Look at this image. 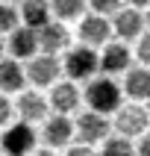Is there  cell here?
I'll list each match as a JSON object with an SVG mask.
<instances>
[{"label": "cell", "instance_id": "9a60e30c", "mask_svg": "<svg viewBox=\"0 0 150 156\" xmlns=\"http://www.w3.org/2000/svg\"><path fill=\"white\" fill-rule=\"evenodd\" d=\"M6 50L12 53V59H33L38 53V41H35V33L26 30V27H15L9 33V41H6Z\"/></svg>", "mask_w": 150, "mask_h": 156}, {"label": "cell", "instance_id": "277c9868", "mask_svg": "<svg viewBox=\"0 0 150 156\" xmlns=\"http://www.w3.org/2000/svg\"><path fill=\"white\" fill-rule=\"evenodd\" d=\"M59 65H62V71L68 74L71 83L94 80V74H97V53L79 44V47H71V50L65 53V59H62Z\"/></svg>", "mask_w": 150, "mask_h": 156}, {"label": "cell", "instance_id": "cb8c5ba5", "mask_svg": "<svg viewBox=\"0 0 150 156\" xmlns=\"http://www.w3.org/2000/svg\"><path fill=\"white\" fill-rule=\"evenodd\" d=\"M138 156H150V130L138 139Z\"/></svg>", "mask_w": 150, "mask_h": 156}, {"label": "cell", "instance_id": "7c38bea8", "mask_svg": "<svg viewBox=\"0 0 150 156\" xmlns=\"http://www.w3.org/2000/svg\"><path fill=\"white\" fill-rule=\"evenodd\" d=\"M109 27H112V33L121 38V44L135 41V38L144 33V15L135 12V9H118L112 15V21H109Z\"/></svg>", "mask_w": 150, "mask_h": 156}, {"label": "cell", "instance_id": "7a4b0ae2", "mask_svg": "<svg viewBox=\"0 0 150 156\" xmlns=\"http://www.w3.org/2000/svg\"><path fill=\"white\" fill-rule=\"evenodd\" d=\"M118 130L121 139H141L144 133L150 130V112L141 103H121L118 112H115V121H109Z\"/></svg>", "mask_w": 150, "mask_h": 156}, {"label": "cell", "instance_id": "4fadbf2b", "mask_svg": "<svg viewBox=\"0 0 150 156\" xmlns=\"http://www.w3.org/2000/svg\"><path fill=\"white\" fill-rule=\"evenodd\" d=\"M68 30H65V24H56V21H50V24H44L38 33H35V41H38V53H47V56H59V50H65L68 47Z\"/></svg>", "mask_w": 150, "mask_h": 156}, {"label": "cell", "instance_id": "6da1fadb", "mask_svg": "<svg viewBox=\"0 0 150 156\" xmlns=\"http://www.w3.org/2000/svg\"><path fill=\"white\" fill-rule=\"evenodd\" d=\"M82 97H85V103H88V112H97V115H103V118H109L112 112H118V106L124 103L121 86H118L112 77L88 80Z\"/></svg>", "mask_w": 150, "mask_h": 156}, {"label": "cell", "instance_id": "3957f363", "mask_svg": "<svg viewBox=\"0 0 150 156\" xmlns=\"http://www.w3.org/2000/svg\"><path fill=\"white\" fill-rule=\"evenodd\" d=\"M109 133H112V124H109V118H103V115L97 112H79V118L74 121V139L82 144V147H91V144H103L106 139H109Z\"/></svg>", "mask_w": 150, "mask_h": 156}, {"label": "cell", "instance_id": "f1b7e54d", "mask_svg": "<svg viewBox=\"0 0 150 156\" xmlns=\"http://www.w3.org/2000/svg\"><path fill=\"white\" fill-rule=\"evenodd\" d=\"M0 3H9V6H12V3H21V0H0Z\"/></svg>", "mask_w": 150, "mask_h": 156}, {"label": "cell", "instance_id": "7402d4cb", "mask_svg": "<svg viewBox=\"0 0 150 156\" xmlns=\"http://www.w3.org/2000/svg\"><path fill=\"white\" fill-rule=\"evenodd\" d=\"M135 56H138L141 68L150 71V33H141L138 35V44H135Z\"/></svg>", "mask_w": 150, "mask_h": 156}, {"label": "cell", "instance_id": "d6986e66", "mask_svg": "<svg viewBox=\"0 0 150 156\" xmlns=\"http://www.w3.org/2000/svg\"><path fill=\"white\" fill-rule=\"evenodd\" d=\"M100 156H135V144L121 136H109L100 147Z\"/></svg>", "mask_w": 150, "mask_h": 156}, {"label": "cell", "instance_id": "9c48e42d", "mask_svg": "<svg viewBox=\"0 0 150 156\" xmlns=\"http://www.w3.org/2000/svg\"><path fill=\"white\" fill-rule=\"evenodd\" d=\"M12 112H18L21 124H30V127H33L35 121H44V118H47L50 106H47V97L33 88V91H21V94H18V103L12 106Z\"/></svg>", "mask_w": 150, "mask_h": 156}, {"label": "cell", "instance_id": "30bf717a", "mask_svg": "<svg viewBox=\"0 0 150 156\" xmlns=\"http://www.w3.org/2000/svg\"><path fill=\"white\" fill-rule=\"evenodd\" d=\"M109 38H112L109 18L85 15L82 21H79V41H82V47L94 50V47H103V44H109Z\"/></svg>", "mask_w": 150, "mask_h": 156}, {"label": "cell", "instance_id": "83f0119b", "mask_svg": "<svg viewBox=\"0 0 150 156\" xmlns=\"http://www.w3.org/2000/svg\"><path fill=\"white\" fill-rule=\"evenodd\" d=\"M3 53H6V41L0 38V59H3Z\"/></svg>", "mask_w": 150, "mask_h": 156}, {"label": "cell", "instance_id": "f546056e", "mask_svg": "<svg viewBox=\"0 0 150 156\" xmlns=\"http://www.w3.org/2000/svg\"><path fill=\"white\" fill-rule=\"evenodd\" d=\"M144 21H147V24H150V12H147V18H144Z\"/></svg>", "mask_w": 150, "mask_h": 156}, {"label": "cell", "instance_id": "52a82bcc", "mask_svg": "<svg viewBox=\"0 0 150 156\" xmlns=\"http://www.w3.org/2000/svg\"><path fill=\"white\" fill-rule=\"evenodd\" d=\"M130 68H132V53L121 41L103 44V50L97 53V71H103V77L115 80V74H127Z\"/></svg>", "mask_w": 150, "mask_h": 156}, {"label": "cell", "instance_id": "484cf974", "mask_svg": "<svg viewBox=\"0 0 150 156\" xmlns=\"http://www.w3.org/2000/svg\"><path fill=\"white\" fill-rule=\"evenodd\" d=\"M65 156H94L91 153V147H82V144H74V147H68V153Z\"/></svg>", "mask_w": 150, "mask_h": 156}, {"label": "cell", "instance_id": "5b68a950", "mask_svg": "<svg viewBox=\"0 0 150 156\" xmlns=\"http://www.w3.org/2000/svg\"><path fill=\"white\" fill-rule=\"evenodd\" d=\"M35 150V130L30 124H9L0 136V153L3 156H30Z\"/></svg>", "mask_w": 150, "mask_h": 156}, {"label": "cell", "instance_id": "e0dca14e", "mask_svg": "<svg viewBox=\"0 0 150 156\" xmlns=\"http://www.w3.org/2000/svg\"><path fill=\"white\" fill-rule=\"evenodd\" d=\"M26 86V77H24V68L21 62L15 59H0V94H21Z\"/></svg>", "mask_w": 150, "mask_h": 156}, {"label": "cell", "instance_id": "8992f818", "mask_svg": "<svg viewBox=\"0 0 150 156\" xmlns=\"http://www.w3.org/2000/svg\"><path fill=\"white\" fill-rule=\"evenodd\" d=\"M59 74H62L59 56H47V53H35L33 59L26 62V68H24L26 83H33L35 88L56 86V83H59Z\"/></svg>", "mask_w": 150, "mask_h": 156}, {"label": "cell", "instance_id": "44dd1931", "mask_svg": "<svg viewBox=\"0 0 150 156\" xmlns=\"http://www.w3.org/2000/svg\"><path fill=\"white\" fill-rule=\"evenodd\" d=\"M88 6H91V15H100V18H109L118 9H124L121 0H88Z\"/></svg>", "mask_w": 150, "mask_h": 156}, {"label": "cell", "instance_id": "8fae6325", "mask_svg": "<svg viewBox=\"0 0 150 156\" xmlns=\"http://www.w3.org/2000/svg\"><path fill=\"white\" fill-rule=\"evenodd\" d=\"M41 139H44V144H47V150H56V147L71 144V139H74V121L65 118V115H50V118H44Z\"/></svg>", "mask_w": 150, "mask_h": 156}, {"label": "cell", "instance_id": "ffe728a7", "mask_svg": "<svg viewBox=\"0 0 150 156\" xmlns=\"http://www.w3.org/2000/svg\"><path fill=\"white\" fill-rule=\"evenodd\" d=\"M15 27H18V9L9 3H0V38L9 35Z\"/></svg>", "mask_w": 150, "mask_h": 156}, {"label": "cell", "instance_id": "ba28073f", "mask_svg": "<svg viewBox=\"0 0 150 156\" xmlns=\"http://www.w3.org/2000/svg\"><path fill=\"white\" fill-rule=\"evenodd\" d=\"M79 103H82V91L77 88V83L65 80V83H56V86H50L47 106H50L56 115H65V118H68L71 112H77V109H79Z\"/></svg>", "mask_w": 150, "mask_h": 156}, {"label": "cell", "instance_id": "5bb4252c", "mask_svg": "<svg viewBox=\"0 0 150 156\" xmlns=\"http://www.w3.org/2000/svg\"><path fill=\"white\" fill-rule=\"evenodd\" d=\"M121 94L130 97L132 103H144L150 100V71L147 68H130L124 74V86H121Z\"/></svg>", "mask_w": 150, "mask_h": 156}, {"label": "cell", "instance_id": "ac0fdd59", "mask_svg": "<svg viewBox=\"0 0 150 156\" xmlns=\"http://www.w3.org/2000/svg\"><path fill=\"white\" fill-rule=\"evenodd\" d=\"M47 3H50V18L56 24H68L85 9V0H47Z\"/></svg>", "mask_w": 150, "mask_h": 156}, {"label": "cell", "instance_id": "603a6c76", "mask_svg": "<svg viewBox=\"0 0 150 156\" xmlns=\"http://www.w3.org/2000/svg\"><path fill=\"white\" fill-rule=\"evenodd\" d=\"M12 121V103H9V97L0 94V127H9Z\"/></svg>", "mask_w": 150, "mask_h": 156}, {"label": "cell", "instance_id": "4316f807", "mask_svg": "<svg viewBox=\"0 0 150 156\" xmlns=\"http://www.w3.org/2000/svg\"><path fill=\"white\" fill-rule=\"evenodd\" d=\"M30 156H56V153H53V150H47V147H41V150H33Z\"/></svg>", "mask_w": 150, "mask_h": 156}, {"label": "cell", "instance_id": "d4e9b609", "mask_svg": "<svg viewBox=\"0 0 150 156\" xmlns=\"http://www.w3.org/2000/svg\"><path fill=\"white\" fill-rule=\"evenodd\" d=\"M121 6L124 9H135V12H138V9L150 6V0H121Z\"/></svg>", "mask_w": 150, "mask_h": 156}, {"label": "cell", "instance_id": "2e32d148", "mask_svg": "<svg viewBox=\"0 0 150 156\" xmlns=\"http://www.w3.org/2000/svg\"><path fill=\"white\" fill-rule=\"evenodd\" d=\"M18 18L24 21L26 30H33V33H38L44 24H50V3L47 0H21V12H18Z\"/></svg>", "mask_w": 150, "mask_h": 156}]
</instances>
